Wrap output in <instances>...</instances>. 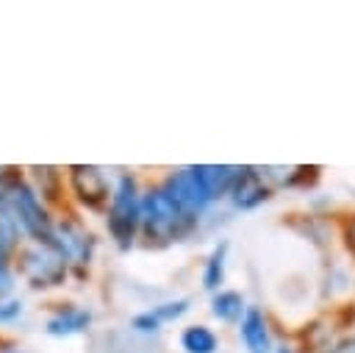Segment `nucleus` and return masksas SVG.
I'll list each match as a JSON object with an SVG mask.
<instances>
[{"label":"nucleus","instance_id":"f8f14e48","mask_svg":"<svg viewBox=\"0 0 355 353\" xmlns=\"http://www.w3.org/2000/svg\"><path fill=\"white\" fill-rule=\"evenodd\" d=\"M200 172L214 195V200H222L230 195L239 172H241V164H200Z\"/></svg>","mask_w":355,"mask_h":353},{"label":"nucleus","instance_id":"20e7f679","mask_svg":"<svg viewBox=\"0 0 355 353\" xmlns=\"http://www.w3.org/2000/svg\"><path fill=\"white\" fill-rule=\"evenodd\" d=\"M8 208L14 211L19 228L33 236L39 245H53V236H55V225L47 214V208L42 206L36 189H31L28 183H17L14 192H11V200H8Z\"/></svg>","mask_w":355,"mask_h":353},{"label":"nucleus","instance_id":"f3484780","mask_svg":"<svg viewBox=\"0 0 355 353\" xmlns=\"http://www.w3.org/2000/svg\"><path fill=\"white\" fill-rule=\"evenodd\" d=\"M189 306H191V300H189V297H175V300H164V303L153 306L150 311L155 314V320H158L161 325H166V322L180 320V317L189 311Z\"/></svg>","mask_w":355,"mask_h":353},{"label":"nucleus","instance_id":"423d86ee","mask_svg":"<svg viewBox=\"0 0 355 353\" xmlns=\"http://www.w3.org/2000/svg\"><path fill=\"white\" fill-rule=\"evenodd\" d=\"M272 195H275V186L263 178L261 167H247L244 164L233 189H230V195H227V200L236 211H252V208L263 206L266 200H272Z\"/></svg>","mask_w":355,"mask_h":353},{"label":"nucleus","instance_id":"9b49d317","mask_svg":"<svg viewBox=\"0 0 355 353\" xmlns=\"http://www.w3.org/2000/svg\"><path fill=\"white\" fill-rule=\"evenodd\" d=\"M227 250H230V245L227 242H219V245H214V250L202 261L200 281H202V289L211 292V295L219 292V289H225L222 284H225V272H227Z\"/></svg>","mask_w":355,"mask_h":353},{"label":"nucleus","instance_id":"39448f33","mask_svg":"<svg viewBox=\"0 0 355 353\" xmlns=\"http://www.w3.org/2000/svg\"><path fill=\"white\" fill-rule=\"evenodd\" d=\"M67 264L69 261L64 258V253L55 245H39L36 242L33 247L22 250V256H19V270L28 278V284L36 289H50V286L64 284Z\"/></svg>","mask_w":355,"mask_h":353},{"label":"nucleus","instance_id":"aec40b11","mask_svg":"<svg viewBox=\"0 0 355 353\" xmlns=\"http://www.w3.org/2000/svg\"><path fill=\"white\" fill-rule=\"evenodd\" d=\"M322 353H355V328L352 331H347V334H341L330 347H324Z\"/></svg>","mask_w":355,"mask_h":353},{"label":"nucleus","instance_id":"4be33fe9","mask_svg":"<svg viewBox=\"0 0 355 353\" xmlns=\"http://www.w3.org/2000/svg\"><path fill=\"white\" fill-rule=\"evenodd\" d=\"M11 289V272L6 264V256H0V295H6Z\"/></svg>","mask_w":355,"mask_h":353},{"label":"nucleus","instance_id":"a211bd4d","mask_svg":"<svg viewBox=\"0 0 355 353\" xmlns=\"http://www.w3.org/2000/svg\"><path fill=\"white\" fill-rule=\"evenodd\" d=\"M33 172H36V178H39V189H42V195L44 197H55V183H58V172H55V167H33Z\"/></svg>","mask_w":355,"mask_h":353},{"label":"nucleus","instance_id":"9d476101","mask_svg":"<svg viewBox=\"0 0 355 353\" xmlns=\"http://www.w3.org/2000/svg\"><path fill=\"white\" fill-rule=\"evenodd\" d=\"M247 311V300L236 289H219L211 295V317L225 325H239Z\"/></svg>","mask_w":355,"mask_h":353},{"label":"nucleus","instance_id":"6e6552de","mask_svg":"<svg viewBox=\"0 0 355 353\" xmlns=\"http://www.w3.org/2000/svg\"><path fill=\"white\" fill-rule=\"evenodd\" d=\"M69 183L78 195V200L86 206V208H100L111 189H108V181L103 175L100 167H89V164H75L69 167Z\"/></svg>","mask_w":355,"mask_h":353},{"label":"nucleus","instance_id":"412c9836","mask_svg":"<svg viewBox=\"0 0 355 353\" xmlns=\"http://www.w3.org/2000/svg\"><path fill=\"white\" fill-rule=\"evenodd\" d=\"M22 314V303L19 300H0V322H11Z\"/></svg>","mask_w":355,"mask_h":353},{"label":"nucleus","instance_id":"2eb2a0df","mask_svg":"<svg viewBox=\"0 0 355 353\" xmlns=\"http://www.w3.org/2000/svg\"><path fill=\"white\" fill-rule=\"evenodd\" d=\"M336 236H338V245L344 247V253L355 261V208L336 214Z\"/></svg>","mask_w":355,"mask_h":353},{"label":"nucleus","instance_id":"5701e85b","mask_svg":"<svg viewBox=\"0 0 355 353\" xmlns=\"http://www.w3.org/2000/svg\"><path fill=\"white\" fill-rule=\"evenodd\" d=\"M275 353H302V347L294 345V342H280V345L275 347Z\"/></svg>","mask_w":355,"mask_h":353},{"label":"nucleus","instance_id":"1a4fd4ad","mask_svg":"<svg viewBox=\"0 0 355 353\" xmlns=\"http://www.w3.org/2000/svg\"><path fill=\"white\" fill-rule=\"evenodd\" d=\"M53 245L64 253V258L69 264H89L92 261V253H94V239L89 231H83L78 222L72 220H64L55 225V236H53Z\"/></svg>","mask_w":355,"mask_h":353},{"label":"nucleus","instance_id":"f257e3e1","mask_svg":"<svg viewBox=\"0 0 355 353\" xmlns=\"http://www.w3.org/2000/svg\"><path fill=\"white\" fill-rule=\"evenodd\" d=\"M197 222L172 200V195L164 189V183L153 186L141 197V236L147 245L164 247L172 242L186 239Z\"/></svg>","mask_w":355,"mask_h":353},{"label":"nucleus","instance_id":"7ed1b4c3","mask_svg":"<svg viewBox=\"0 0 355 353\" xmlns=\"http://www.w3.org/2000/svg\"><path fill=\"white\" fill-rule=\"evenodd\" d=\"M161 183H164V189L172 195V200H175L194 222H200V217L216 203L214 195H211V189H208V183H205V178H202V172H200V164L180 167V170L169 172Z\"/></svg>","mask_w":355,"mask_h":353},{"label":"nucleus","instance_id":"b1692460","mask_svg":"<svg viewBox=\"0 0 355 353\" xmlns=\"http://www.w3.org/2000/svg\"><path fill=\"white\" fill-rule=\"evenodd\" d=\"M0 353H22V350H14V347H6V350H0Z\"/></svg>","mask_w":355,"mask_h":353},{"label":"nucleus","instance_id":"dca6fc26","mask_svg":"<svg viewBox=\"0 0 355 353\" xmlns=\"http://www.w3.org/2000/svg\"><path fill=\"white\" fill-rule=\"evenodd\" d=\"M19 239V222L8 206H0V256H8Z\"/></svg>","mask_w":355,"mask_h":353},{"label":"nucleus","instance_id":"6ab92c4d","mask_svg":"<svg viewBox=\"0 0 355 353\" xmlns=\"http://www.w3.org/2000/svg\"><path fill=\"white\" fill-rule=\"evenodd\" d=\"M17 183H19V175H17L14 170L0 167V206H8L11 192H14V186H17Z\"/></svg>","mask_w":355,"mask_h":353},{"label":"nucleus","instance_id":"ddd939ff","mask_svg":"<svg viewBox=\"0 0 355 353\" xmlns=\"http://www.w3.org/2000/svg\"><path fill=\"white\" fill-rule=\"evenodd\" d=\"M89 322H92V314H89L86 309L67 306V309L55 311V314L47 320V334H53V336H72V334L86 331Z\"/></svg>","mask_w":355,"mask_h":353},{"label":"nucleus","instance_id":"0eeeda50","mask_svg":"<svg viewBox=\"0 0 355 353\" xmlns=\"http://www.w3.org/2000/svg\"><path fill=\"white\" fill-rule=\"evenodd\" d=\"M239 339L247 353H275V331L261 306H247L241 322H239Z\"/></svg>","mask_w":355,"mask_h":353},{"label":"nucleus","instance_id":"f03ea898","mask_svg":"<svg viewBox=\"0 0 355 353\" xmlns=\"http://www.w3.org/2000/svg\"><path fill=\"white\" fill-rule=\"evenodd\" d=\"M141 197L144 192L139 189V181L130 172H122L111 189L108 206V231L122 250L130 247L141 233Z\"/></svg>","mask_w":355,"mask_h":353},{"label":"nucleus","instance_id":"4468645a","mask_svg":"<svg viewBox=\"0 0 355 353\" xmlns=\"http://www.w3.org/2000/svg\"><path fill=\"white\" fill-rule=\"evenodd\" d=\"M180 350L183 353H216L219 350V336H216L214 328H208L202 322L186 325L180 331Z\"/></svg>","mask_w":355,"mask_h":353}]
</instances>
